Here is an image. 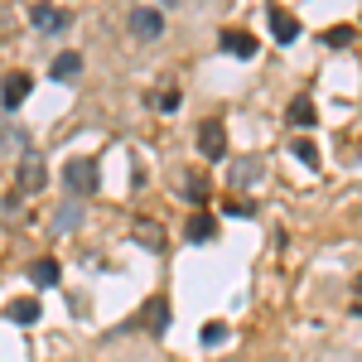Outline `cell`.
I'll list each match as a JSON object with an SVG mask.
<instances>
[{
  "label": "cell",
  "mask_w": 362,
  "mask_h": 362,
  "mask_svg": "<svg viewBox=\"0 0 362 362\" xmlns=\"http://www.w3.org/2000/svg\"><path fill=\"white\" fill-rule=\"evenodd\" d=\"M63 189H68V198H87L97 194V160H68L63 165Z\"/></svg>",
  "instance_id": "6da1fadb"
},
{
  "label": "cell",
  "mask_w": 362,
  "mask_h": 362,
  "mask_svg": "<svg viewBox=\"0 0 362 362\" xmlns=\"http://www.w3.org/2000/svg\"><path fill=\"white\" fill-rule=\"evenodd\" d=\"M261 179H266V160L261 155H242V160L227 165V184L232 189H256Z\"/></svg>",
  "instance_id": "7a4b0ae2"
},
{
  "label": "cell",
  "mask_w": 362,
  "mask_h": 362,
  "mask_svg": "<svg viewBox=\"0 0 362 362\" xmlns=\"http://www.w3.org/2000/svg\"><path fill=\"white\" fill-rule=\"evenodd\" d=\"M49 184V169H44V155L29 145L25 155H20V194H39Z\"/></svg>",
  "instance_id": "3957f363"
},
{
  "label": "cell",
  "mask_w": 362,
  "mask_h": 362,
  "mask_svg": "<svg viewBox=\"0 0 362 362\" xmlns=\"http://www.w3.org/2000/svg\"><path fill=\"white\" fill-rule=\"evenodd\" d=\"M29 20H34L39 34H63V29L73 25V10H63V5H44V0H39V5L29 10Z\"/></svg>",
  "instance_id": "277c9868"
},
{
  "label": "cell",
  "mask_w": 362,
  "mask_h": 362,
  "mask_svg": "<svg viewBox=\"0 0 362 362\" xmlns=\"http://www.w3.org/2000/svg\"><path fill=\"white\" fill-rule=\"evenodd\" d=\"M198 150H203V160H227V126L223 121H203L198 126Z\"/></svg>",
  "instance_id": "5b68a950"
},
{
  "label": "cell",
  "mask_w": 362,
  "mask_h": 362,
  "mask_svg": "<svg viewBox=\"0 0 362 362\" xmlns=\"http://www.w3.org/2000/svg\"><path fill=\"white\" fill-rule=\"evenodd\" d=\"M131 34H136V39H160V34H165V15L150 10V5H136V10H131Z\"/></svg>",
  "instance_id": "8992f818"
},
{
  "label": "cell",
  "mask_w": 362,
  "mask_h": 362,
  "mask_svg": "<svg viewBox=\"0 0 362 362\" xmlns=\"http://www.w3.org/2000/svg\"><path fill=\"white\" fill-rule=\"evenodd\" d=\"M83 223H87L83 198H63V203H58V213H54V232H78Z\"/></svg>",
  "instance_id": "52a82bcc"
},
{
  "label": "cell",
  "mask_w": 362,
  "mask_h": 362,
  "mask_svg": "<svg viewBox=\"0 0 362 362\" xmlns=\"http://www.w3.org/2000/svg\"><path fill=\"white\" fill-rule=\"evenodd\" d=\"M218 44H223V54H232V58H251L256 54V39H251L247 29H223Z\"/></svg>",
  "instance_id": "ba28073f"
},
{
  "label": "cell",
  "mask_w": 362,
  "mask_h": 362,
  "mask_svg": "<svg viewBox=\"0 0 362 362\" xmlns=\"http://www.w3.org/2000/svg\"><path fill=\"white\" fill-rule=\"evenodd\" d=\"M271 34H276L280 44H295L300 39V20L290 10H271Z\"/></svg>",
  "instance_id": "9c48e42d"
},
{
  "label": "cell",
  "mask_w": 362,
  "mask_h": 362,
  "mask_svg": "<svg viewBox=\"0 0 362 362\" xmlns=\"http://www.w3.org/2000/svg\"><path fill=\"white\" fill-rule=\"evenodd\" d=\"M25 97H29V78L25 73H10V78L0 83V102H5V107H20Z\"/></svg>",
  "instance_id": "30bf717a"
},
{
  "label": "cell",
  "mask_w": 362,
  "mask_h": 362,
  "mask_svg": "<svg viewBox=\"0 0 362 362\" xmlns=\"http://www.w3.org/2000/svg\"><path fill=\"white\" fill-rule=\"evenodd\" d=\"M49 73H54V83H73V78L83 73V54H58Z\"/></svg>",
  "instance_id": "8fae6325"
},
{
  "label": "cell",
  "mask_w": 362,
  "mask_h": 362,
  "mask_svg": "<svg viewBox=\"0 0 362 362\" xmlns=\"http://www.w3.org/2000/svg\"><path fill=\"white\" fill-rule=\"evenodd\" d=\"M20 145H29L25 126H15V121H5V126H0V155H10V150H20Z\"/></svg>",
  "instance_id": "7c38bea8"
},
{
  "label": "cell",
  "mask_w": 362,
  "mask_h": 362,
  "mask_svg": "<svg viewBox=\"0 0 362 362\" xmlns=\"http://www.w3.org/2000/svg\"><path fill=\"white\" fill-rule=\"evenodd\" d=\"M29 280H34V285H44V290L58 285V261H49V256H44V261H34V266H29Z\"/></svg>",
  "instance_id": "4fadbf2b"
},
{
  "label": "cell",
  "mask_w": 362,
  "mask_h": 362,
  "mask_svg": "<svg viewBox=\"0 0 362 362\" xmlns=\"http://www.w3.org/2000/svg\"><path fill=\"white\" fill-rule=\"evenodd\" d=\"M290 121H295V126H314V121H319V112H314V102H309V97H295V102H290Z\"/></svg>",
  "instance_id": "5bb4252c"
},
{
  "label": "cell",
  "mask_w": 362,
  "mask_h": 362,
  "mask_svg": "<svg viewBox=\"0 0 362 362\" xmlns=\"http://www.w3.org/2000/svg\"><path fill=\"white\" fill-rule=\"evenodd\" d=\"M5 314H10L15 324H39V300H15Z\"/></svg>",
  "instance_id": "9a60e30c"
},
{
  "label": "cell",
  "mask_w": 362,
  "mask_h": 362,
  "mask_svg": "<svg viewBox=\"0 0 362 362\" xmlns=\"http://www.w3.org/2000/svg\"><path fill=\"white\" fill-rule=\"evenodd\" d=\"M145 324H150L155 334H165V329H169V305H165V300H150V309H145Z\"/></svg>",
  "instance_id": "2e32d148"
},
{
  "label": "cell",
  "mask_w": 362,
  "mask_h": 362,
  "mask_svg": "<svg viewBox=\"0 0 362 362\" xmlns=\"http://www.w3.org/2000/svg\"><path fill=\"white\" fill-rule=\"evenodd\" d=\"M189 242H213V218L194 213V218H189Z\"/></svg>",
  "instance_id": "e0dca14e"
},
{
  "label": "cell",
  "mask_w": 362,
  "mask_h": 362,
  "mask_svg": "<svg viewBox=\"0 0 362 362\" xmlns=\"http://www.w3.org/2000/svg\"><path fill=\"white\" fill-rule=\"evenodd\" d=\"M136 242H140V247H160L165 237H160V227L150 223V218H140V223H136Z\"/></svg>",
  "instance_id": "ac0fdd59"
},
{
  "label": "cell",
  "mask_w": 362,
  "mask_h": 362,
  "mask_svg": "<svg viewBox=\"0 0 362 362\" xmlns=\"http://www.w3.org/2000/svg\"><path fill=\"white\" fill-rule=\"evenodd\" d=\"M227 338H232V334H227V324H218V319H213V324H203V348H223Z\"/></svg>",
  "instance_id": "d6986e66"
},
{
  "label": "cell",
  "mask_w": 362,
  "mask_h": 362,
  "mask_svg": "<svg viewBox=\"0 0 362 362\" xmlns=\"http://www.w3.org/2000/svg\"><path fill=\"white\" fill-rule=\"evenodd\" d=\"M184 198H189V203H203V198H208V179H203V174H189V179H184Z\"/></svg>",
  "instance_id": "ffe728a7"
},
{
  "label": "cell",
  "mask_w": 362,
  "mask_h": 362,
  "mask_svg": "<svg viewBox=\"0 0 362 362\" xmlns=\"http://www.w3.org/2000/svg\"><path fill=\"white\" fill-rule=\"evenodd\" d=\"M290 150H295V160H300V165L319 169V150H314V140H295V145H290Z\"/></svg>",
  "instance_id": "44dd1931"
},
{
  "label": "cell",
  "mask_w": 362,
  "mask_h": 362,
  "mask_svg": "<svg viewBox=\"0 0 362 362\" xmlns=\"http://www.w3.org/2000/svg\"><path fill=\"white\" fill-rule=\"evenodd\" d=\"M324 39H329V44H334V49H348V44H353V39H358V29H353V25H338V29H329V34H324Z\"/></svg>",
  "instance_id": "7402d4cb"
},
{
  "label": "cell",
  "mask_w": 362,
  "mask_h": 362,
  "mask_svg": "<svg viewBox=\"0 0 362 362\" xmlns=\"http://www.w3.org/2000/svg\"><path fill=\"white\" fill-rule=\"evenodd\" d=\"M160 112H179V92H174V87L160 92Z\"/></svg>",
  "instance_id": "603a6c76"
},
{
  "label": "cell",
  "mask_w": 362,
  "mask_h": 362,
  "mask_svg": "<svg viewBox=\"0 0 362 362\" xmlns=\"http://www.w3.org/2000/svg\"><path fill=\"white\" fill-rule=\"evenodd\" d=\"M0 34H5V15H0Z\"/></svg>",
  "instance_id": "cb8c5ba5"
},
{
  "label": "cell",
  "mask_w": 362,
  "mask_h": 362,
  "mask_svg": "<svg viewBox=\"0 0 362 362\" xmlns=\"http://www.w3.org/2000/svg\"><path fill=\"white\" fill-rule=\"evenodd\" d=\"M165 5H179V0H165Z\"/></svg>",
  "instance_id": "d4e9b609"
}]
</instances>
